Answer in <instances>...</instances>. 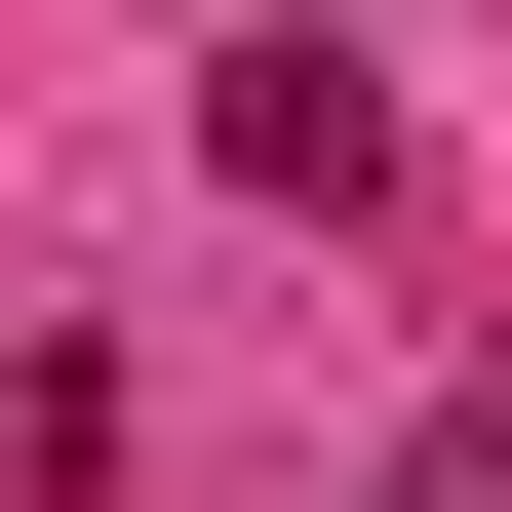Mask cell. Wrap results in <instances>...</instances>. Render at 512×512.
<instances>
[{"instance_id": "cell-1", "label": "cell", "mask_w": 512, "mask_h": 512, "mask_svg": "<svg viewBox=\"0 0 512 512\" xmlns=\"http://www.w3.org/2000/svg\"><path fill=\"white\" fill-rule=\"evenodd\" d=\"M394 512H512V434H434V473H394Z\"/></svg>"}]
</instances>
